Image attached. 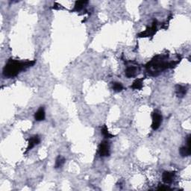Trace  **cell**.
<instances>
[{
	"mask_svg": "<svg viewBox=\"0 0 191 191\" xmlns=\"http://www.w3.org/2000/svg\"><path fill=\"white\" fill-rule=\"evenodd\" d=\"M180 155L182 157H189L191 154V150L190 146H182L179 149Z\"/></svg>",
	"mask_w": 191,
	"mask_h": 191,
	"instance_id": "12",
	"label": "cell"
},
{
	"mask_svg": "<svg viewBox=\"0 0 191 191\" xmlns=\"http://www.w3.org/2000/svg\"><path fill=\"white\" fill-rule=\"evenodd\" d=\"M157 31V24L155 23H154L152 24V25L149 28L146 29V30L145 32H141L138 34V37H149V36H152Z\"/></svg>",
	"mask_w": 191,
	"mask_h": 191,
	"instance_id": "6",
	"label": "cell"
},
{
	"mask_svg": "<svg viewBox=\"0 0 191 191\" xmlns=\"http://www.w3.org/2000/svg\"><path fill=\"white\" fill-rule=\"evenodd\" d=\"M99 154L101 157H107L110 155V146L108 141H101L99 146Z\"/></svg>",
	"mask_w": 191,
	"mask_h": 191,
	"instance_id": "4",
	"label": "cell"
},
{
	"mask_svg": "<svg viewBox=\"0 0 191 191\" xmlns=\"http://www.w3.org/2000/svg\"><path fill=\"white\" fill-rule=\"evenodd\" d=\"M54 7H53V9H56V10H58V9H60V8H61V5H59V4H58V3H55V5L54 6H53Z\"/></svg>",
	"mask_w": 191,
	"mask_h": 191,
	"instance_id": "18",
	"label": "cell"
},
{
	"mask_svg": "<svg viewBox=\"0 0 191 191\" xmlns=\"http://www.w3.org/2000/svg\"><path fill=\"white\" fill-rule=\"evenodd\" d=\"M143 78H138L136 79L135 82H133L132 85L131 86L132 89L134 90H140L143 87Z\"/></svg>",
	"mask_w": 191,
	"mask_h": 191,
	"instance_id": "13",
	"label": "cell"
},
{
	"mask_svg": "<svg viewBox=\"0 0 191 191\" xmlns=\"http://www.w3.org/2000/svg\"><path fill=\"white\" fill-rule=\"evenodd\" d=\"M125 76H126L127 78H133V77L135 76L136 74H137V68L134 66L128 67H127L126 70H125Z\"/></svg>",
	"mask_w": 191,
	"mask_h": 191,
	"instance_id": "11",
	"label": "cell"
},
{
	"mask_svg": "<svg viewBox=\"0 0 191 191\" xmlns=\"http://www.w3.org/2000/svg\"><path fill=\"white\" fill-rule=\"evenodd\" d=\"M175 175V172H170L164 171L162 174L163 181L165 184H171L174 180V177Z\"/></svg>",
	"mask_w": 191,
	"mask_h": 191,
	"instance_id": "7",
	"label": "cell"
},
{
	"mask_svg": "<svg viewBox=\"0 0 191 191\" xmlns=\"http://www.w3.org/2000/svg\"><path fill=\"white\" fill-rule=\"evenodd\" d=\"M88 2L87 1H84V0H82V1H76L75 2V6H74V8L72 11H82V9L84 8V6L87 4Z\"/></svg>",
	"mask_w": 191,
	"mask_h": 191,
	"instance_id": "10",
	"label": "cell"
},
{
	"mask_svg": "<svg viewBox=\"0 0 191 191\" xmlns=\"http://www.w3.org/2000/svg\"><path fill=\"white\" fill-rule=\"evenodd\" d=\"M35 62L34 60V61H20L18 60L9 59L3 68V75L6 78H13L17 76L20 72L34 66Z\"/></svg>",
	"mask_w": 191,
	"mask_h": 191,
	"instance_id": "1",
	"label": "cell"
},
{
	"mask_svg": "<svg viewBox=\"0 0 191 191\" xmlns=\"http://www.w3.org/2000/svg\"><path fill=\"white\" fill-rule=\"evenodd\" d=\"M46 117L45 110H44V107H40L37 110V111L34 113V119L36 121H42L44 120Z\"/></svg>",
	"mask_w": 191,
	"mask_h": 191,
	"instance_id": "9",
	"label": "cell"
},
{
	"mask_svg": "<svg viewBox=\"0 0 191 191\" xmlns=\"http://www.w3.org/2000/svg\"><path fill=\"white\" fill-rule=\"evenodd\" d=\"M165 58L166 56L164 55H158L155 57L152 61L146 65V68L148 73L152 74V75H156L163 70L175 67L180 62V61L166 62L164 61Z\"/></svg>",
	"mask_w": 191,
	"mask_h": 191,
	"instance_id": "2",
	"label": "cell"
},
{
	"mask_svg": "<svg viewBox=\"0 0 191 191\" xmlns=\"http://www.w3.org/2000/svg\"><path fill=\"white\" fill-rule=\"evenodd\" d=\"M158 190H170V187H165V186H161V187H158Z\"/></svg>",
	"mask_w": 191,
	"mask_h": 191,
	"instance_id": "17",
	"label": "cell"
},
{
	"mask_svg": "<svg viewBox=\"0 0 191 191\" xmlns=\"http://www.w3.org/2000/svg\"><path fill=\"white\" fill-rule=\"evenodd\" d=\"M112 87L113 90L116 91V92H121L123 90V84L120 83V82H114V83H113Z\"/></svg>",
	"mask_w": 191,
	"mask_h": 191,
	"instance_id": "16",
	"label": "cell"
},
{
	"mask_svg": "<svg viewBox=\"0 0 191 191\" xmlns=\"http://www.w3.org/2000/svg\"><path fill=\"white\" fill-rule=\"evenodd\" d=\"M187 87L185 86L180 85V84H177L175 86V94L178 97L183 98L187 94Z\"/></svg>",
	"mask_w": 191,
	"mask_h": 191,
	"instance_id": "8",
	"label": "cell"
},
{
	"mask_svg": "<svg viewBox=\"0 0 191 191\" xmlns=\"http://www.w3.org/2000/svg\"><path fill=\"white\" fill-rule=\"evenodd\" d=\"M101 134H102L103 136H104L105 138H112V137H114V135H112L111 134L109 133V132H108V127L106 126L105 125H103V127L101 129Z\"/></svg>",
	"mask_w": 191,
	"mask_h": 191,
	"instance_id": "15",
	"label": "cell"
},
{
	"mask_svg": "<svg viewBox=\"0 0 191 191\" xmlns=\"http://www.w3.org/2000/svg\"><path fill=\"white\" fill-rule=\"evenodd\" d=\"M152 128L153 130H158L161 126V124L162 123V115L159 111H155L152 113Z\"/></svg>",
	"mask_w": 191,
	"mask_h": 191,
	"instance_id": "3",
	"label": "cell"
},
{
	"mask_svg": "<svg viewBox=\"0 0 191 191\" xmlns=\"http://www.w3.org/2000/svg\"><path fill=\"white\" fill-rule=\"evenodd\" d=\"M40 142V139L38 135H34L31 137L28 140V147H27L26 151H25V153L28 152L31 149H33L34 146L38 145Z\"/></svg>",
	"mask_w": 191,
	"mask_h": 191,
	"instance_id": "5",
	"label": "cell"
},
{
	"mask_svg": "<svg viewBox=\"0 0 191 191\" xmlns=\"http://www.w3.org/2000/svg\"><path fill=\"white\" fill-rule=\"evenodd\" d=\"M65 161V158L63 157H62L61 155H59L58 158H56V161H55V168L58 169L61 167L63 164H64Z\"/></svg>",
	"mask_w": 191,
	"mask_h": 191,
	"instance_id": "14",
	"label": "cell"
}]
</instances>
